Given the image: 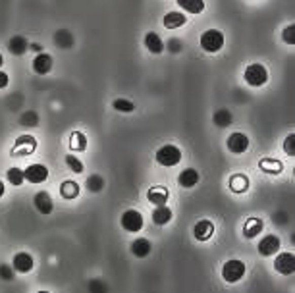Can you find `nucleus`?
Returning <instances> with one entry per match:
<instances>
[{
	"label": "nucleus",
	"instance_id": "obj_24",
	"mask_svg": "<svg viewBox=\"0 0 295 293\" xmlns=\"http://www.w3.org/2000/svg\"><path fill=\"white\" fill-rule=\"evenodd\" d=\"M230 189H232L234 193H245L249 189V177L243 176V174L232 176V179H230Z\"/></svg>",
	"mask_w": 295,
	"mask_h": 293
},
{
	"label": "nucleus",
	"instance_id": "obj_1",
	"mask_svg": "<svg viewBox=\"0 0 295 293\" xmlns=\"http://www.w3.org/2000/svg\"><path fill=\"white\" fill-rule=\"evenodd\" d=\"M181 151L176 145H162L156 151V162L164 168H174L181 162Z\"/></svg>",
	"mask_w": 295,
	"mask_h": 293
},
{
	"label": "nucleus",
	"instance_id": "obj_36",
	"mask_svg": "<svg viewBox=\"0 0 295 293\" xmlns=\"http://www.w3.org/2000/svg\"><path fill=\"white\" fill-rule=\"evenodd\" d=\"M8 83H10V78H8V74H4V71H2V69H0V89L8 87Z\"/></svg>",
	"mask_w": 295,
	"mask_h": 293
},
{
	"label": "nucleus",
	"instance_id": "obj_37",
	"mask_svg": "<svg viewBox=\"0 0 295 293\" xmlns=\"http://www.w3.org/2000/svg\"><path fill=\"white\" fill-rule=\"evenodd\" d=\"M0 276H2V278H6V280L12 278V272H10V268L6 266V264H2V266H0Z\"/></svg>",
	"mask_w": 295,
	"mask_h": 293
},
{
	"label": "nucleus",
	"instance_id": "obj_23",
	"mask_svg": "<svg viewBox=\"0 0 295 293\" xmlns=\"http://www.w3.org/2000/svg\"><path fill=\"white\" fill-rule=\"evenodd\" d=\"M60 195L68 199V201H72V199H77L79 197V186H77L74 179H66V181H62V186H60Z\"/></svg>",
	"mask_w": 295,
	"mask_h": 293
},
{
	"label": "nucleus",
	"instance_id": "obj_10",
	"mask_svg": "<svg viewBox=\"0 0 295 293\" xmlns=\"http://www.w3.org/2000/svg\"><path fill=\"white\" fill-rule=\"evenodd\" d=\"M35 149H37V141H35V137L21 135V137H18V141H16V146H14L12 155H16V157H23V155H31Z\"/></svg>",
	"mask_w": 295,
	"mask_h": 293
},
{
	"label": "nucleus",
	"instance_id": "obj_16",
	"mask_svg": "<svg viewBox=\"0 0 295 293\" xmlns=\"http://www.w3.org/2000/svg\"><path fill=\"white\" fill-rule=\"evenodd\" d=\"M199 172L195 170V168H187V170H183L180 176H178V184H180L183 189H191V187H195L199 184Z\"/></svg>",
	"mask_w": 295,
	"mask_h": 293
},
{
	"label": "nucleus",
	"instance_id": "obj_8",
	"mask_svg": "<svg viewBox=\"0 0 295 293\" xmlns=\"http://www.w3.org/2000/svg\"><path fill=\"white\" fill-rule=\"evenodd\" d=\"M274 270L282 276H289L295 272V254L293 253H280L274 261Z\"/></svg>",
	"mask_w": 295,
	"mask_h": 293
},
{
	"label": "nucleus",
	"instance_id": "obj_39",
	"mask_svg": "<svg viewBox=\"0 0 295 293\" xmlns=\"http://www.w3.org/2000/svg\"><path fill=\"white\" fill-rule=\"evenodd\" d=\"M4 193H6V189H4V184H2V181H0V199H2V197H4Z\"/></svg>",
	"mask_w": 295,
	"mask_h": 293
},
{
	"label": "nucleus",
	"instance_id": "obj_15",
	"mask_svg": "<svg viewBox=\"0 0 295 293\" xmlns=\"http://www.w3.org/2000/svg\"><path fill=\"white\" fill-rule=\"evenodd\" d=\"M33 205H35V208L41 214H50L52 208H54V203H52V199H50L47 191H39L35 199H33Z\"/></svg>",
	"mask_w": 295,
	"mask_h": 293
},
{
	"label": "nucleus",
	"instance_id": "obj_4",
	"mask_svg": "<svg viewBox=\"0 0 295 293\" xmlns=\"http://www.w3.org/2000/svg\"><path fill=\"white\" fill-rule=\"evenodd\" d=\"M245 263H241L238 259H232L228 263H224L222 266V278H224V282L228 283H236L239 280H243V276H245Z\"/></svg>",
	"mask_w": 295,
	"mask_h": 293
},
{
	"label": "nucleus",
	"instance_id": "obj_17",
	"mask_svg": "<svg viewBox=\"0 0 295 293\" xmlns=\"http://www.w3.org/2000/svg\"><path fill=\"white\" fill-rule=\"evenodd\" d=\"M164 27L166 29H178L181 25H185L187 23V18H185V14H181V12H168L166 16H164Z\"/></svg>",
	"mask_w": 295,
	"mask_h": 293
},
{
	"label": "nucleus",
	"instance_id": "obj_7",
	"mask_svg": "<svg viewBox=\"0 0 295 293\" xmlns=\"http://www.w3.org/2000/svg\"><path fill=\"white\" fill-rule=\"evenodd\" d=\"M23 177L29 184H43L48 177V168L45 164H29L27 170H23Z\"/></svg>",
	"mask_w": 295,
	"mask_h": 293
},
{
	"label": "nucleus",
	"instance_id": "obj_18",
	"mask_svg": "<svg viewBox=\"0 0 295 293\" xmlns=\"http://www.w3.org/2000/svg\"><path fill=\"white\" fill-rule=\"evenodd\" d=\"M8 49H10V52H12L14 56H23V54L27 52V49H29V43H27L25 37H21V35H14V37L10 39V43H8Z\"/></svg>",
	"mask_w": 295,
	"mask_h": 293
},
{
	"label": "nucleus",
	"instance_id": "obj_25",
	"mask_svg": "<svg viewBox=\"0 0 295 293\" xmlns=\"http://www.w3.org/2000/svg\"><path fill=\"white\" fill-rule=\"evenodd\" d=\"M178 6L187 14H201L205 10V0H178Z\"/></svg>",
	"mask_w": 295,
	"mask_h": 293
},
{
	"label": "nucleus",
	"instance_id": "obj_9",
	"mask_svg": "<svg viewBox=\"0 0 295 293\" xmlns=\"http://www.w3.org/2000/svg\"><path fill=\"white\" fill-rule=\"evenodd\" d=\"M280 237L274 234H268L265 235L260 241H258V253L263 254V257H272V254H276L280 251Z\"/></svg>",
	"mask_w": 295,
	"mask_h": 293
},
{
	"label": "nucleus",
	"instance_id": "obj_21",
	"mask_svg": "<svg viewBox=\"0 0 295 293\" xmlns=\"http://www.w3.org/2000/svg\"><path fill=\"white\" fill-rule=\"evenodd\" d=\"M263 220L260 218H249L247 222H245V226H243V235L245 237H249V239H253V237H257V235H260V232H263Z\"/></svg>",
	"mask_w": 295,
	"mask_h": 293
},
{
	"label": "nucleus",
	"instance_id": "obj_11",
	"mask_svg": "<svg viewBox=\"0 0 295 293\" xmlns=\"http://www.w3.org/2000/svg\"><path fill=\"white\" fill-rule=\"evenodd\" d=\"M12 266H14V270L19 274H27L33 270V257L25 251H21V253L14 254V261H12Z\"/></svg>",
	"mask_w": 295,
	"mask_h": 293
},
{
	"label": "nucleus",
	"instance_id": "obj_38",
	"mask_svg": "<svg viewBox=\"0 0 295 293\" xmlns=\"http://www.w3.org/2000/svg\"><path fill=\"white\" fill-rule=\"evenodd\" d=\"M168 49L174 50V52H178V50H180V41H178V39H174V41H172V43H168Z\"/></svg>",
	"mask_w": 295,
	"mask_h": 293
},
{
	"label": "nucleus",
	"instance_id": "obj_2",
	"mask_svg": "<svg viewBox=\"0 0 295 293\" xmlns=\"http://www.w3.org/2000/svg\"><path fill=\"white\" fill-rule=\"evenodd\" d=\"M243 79L251 87H263L268 81V71L263 64H249L247 68H245Z\"/></svg>",
	"mask_w": 295,
	"mask_h": 293
},
{
	"label": "nucleus",
	"instance_id": "obj_34",
	"mask_svg": "<svg viewBox=\"0 0 295 293\" xmlns=\"http://www.w3.org/2000/svg\"><path fill=\"white\" fill-rule=\"evenodd\" d=\"M282 39H284L286 45H295V25L293 23H291V25H287L286 29H284V33H282Z\"/></svg>",
	"mask_w": 295,
	"mask_h": 293
},
{
	"label": "nucleus",
	"instance_id": "obj_5",
	"mask_svg": "<svg viewBox=\"0 0 295 293\" xmlns=\"http://www.w3.org/2000/svg\"><path fill=\"white\" fill-rule=\"evenodd\" d=\"M120 224L124 228L125 232H129V234H137V232H141L143 230V214L139 212V210H134V208H129V210H125L122 218H120Z\"/></svg>",
	"mask_w": 295,
	"mask_h": 293
},
{
	"label": "nucleus",
	"instance_id": "obj_12",
	"mask_svg": "<svg viewBox=\"0 0 295 293\" xmlns=\"http://www.w3.org/2000/svg\"><path fill=\"white\" fill-rule=\"evenodd\" d=\"M214 234V224L210 220H199L193 228V235L197 241H209Z\"/></svg>",
	"mask_w": 295,
	"mask_h": 293
},
{
	"label": "nucleus",
	"instance_id": "obj_13",
	"mask_svg": "<svg viewBox=\"0 0 295 293\" xmlns=\"http://www.w3.org/2000/svg\"><path fill=\"white\" fill-rule=\"evenodd\" d=\"M147 199H149V203L156 206H162L168 203V199H170V191L166 189V187L162 186H154L149 189V193H147Z\"/></svg>",
	"mask_w": 295,
	"mask_h": 293
},
{
	"label": "nucleus",
	"instance_id": "obj_32",
	"mask_svg": "<svg viewBox=\"0 0 295 293\" xmlns=\"http://www.w3.org/2000/svg\"><path fill=\"white\" fill-rule=\"evenodd\" d=\"M66 162L72 172H76V174H81V172H83V162H81L77 157H74V155H68Z\"/></svg>",
	"mask_w": 295,
	"mask_h": 293
},
{
	"label": "nucleus",
	"instance_id": "obj_29",
	"mask_svg": "<svg viewBox=\"0 0 295 293\" xmlns=\"http://www.w3.org/2000/svg\"><path fill=\"white\" fill-rule=\"evenodd\" d=\"M70 146L74 149V151H85L87 149V137L81 133V131H76L72 139H70Z\"/></svg>",
	"mask_w": 295,
	"mask_h": 293
},
{
	"label": "nucleus",
	"instance_id": "obj_31",
	"mask_svg": "<svg viewBox=\"0 0 295 293\" xmlns=\"http://www.w3.org/2000/svg\"><path fill=\"white\" fill-rule=\"evenodd\" d=\"M87 187H89V191H93V193H99L103 187H105V179L101 176H91L87 179Z\"/></svg>",
	"mask_w": 295,
	"mask_h": 293
},
{
	"label": "nucleus",
	"instance_id": "obj_3",
	"mask_svg": "<svg viewBox=\"0 0 295 293\" xmlns=\"http://www.w3.org/2000/svg\"><path fill=\"white\" fill-rule=\"evenodd\" d=\"M224 47V33L218 29H207L201 35V49L205 52H218Z\"/></svg>",
	"mask_w": 295,
	"mask_h": 293
},
{
	"label": "nucleus",
	"instance_id": "obj_19",
	"mask_svg": "<svg viewBox=\"0 0 295 293\" xmlns=\"http://www.w3.org/2000/svg\"><path fill=\"white\" fill-rule=\"evenodd\" d=\"M152 245L149 239H145V237H139V239H135L134 243H132V254L137 257V259H145L147 254L151 253Z\"/></svg>",
	"mask_w": 295,
	"mask_h": 293
},
{
	"label": "nucleus",
	"instance_id": "obj_27",
	"mask_svg": "<svg viewBox=\"0 0 295 293\" xmlns=\"http://www.w3.org/2000/svg\"><path fill=\"white\" fill-rule=\"evenodd\" d=\"M260 168L268 172V174H276V172H282V162L280 160H274V158H265L260 160Z\"/></svg>",
	"mask_w": 295,
	"mask_h": 293
},
{
	"label": "nucleus",
	"instance_id": "obj_20",
	"mask_svg": "<svg viewBox=\"0 0 295 293\" xmlns=\"http://www.w3.org/2000/svg\"><path fill=\"white\" fill-rule=\"evenodd\" d=\"M145 47H147V50L152 52V54H160L162 50H164V43H162V39L156 35V33L149 31V33L145 35Z\"/></svg>",
	"mask_w": 295,
	"mask_h": 293
},
{
	"label": "nucleus",
	"instance_id": "obj_6",
	"mask_svg": "<svg viewBox=\"0 0 295 293\" xmlns=\"http://www.w3.org/2000/svg\"><path fill=\"white\" fill-rule=\"evenodd\" d=\"M226 145H228L230 153H234V155H243V153H247L249 151V137L245 135L243 131H236V133H232V135L228 137Z\"/></svg>",
	"mask_w": 295,
	"mask_h": 293
},
{
	"label": "nucleus",
	"instance_id": "obj_14",
	"mask_svg": "<svg viewBox=\"0 0 295 293\" xmlns=\"http://www.w3.org/2000/svg\"><path fill=\"white\" fill-rule=\"evenodd\" d=\"M33 69L39 76H47L48 71L52 69V56L47 54V52H39L35 60H33Z\"/></svg>",
	"mask_w": 295,
	"mask_h": 293
},
{
	"label": "nucleus",
	"instance_id": "obj_30",
	"mask_svg": "<svg viewBox=\"0 0 295 293\" xmlns=\"http://www.w3.org/2000/svg\"><path fill=\"white\" fill-rule=\"evenodd\" d=\"M114 110H118V112H134L135 104L132 100H127V98H116Z\"/></svg>",
	"mask_w": 295,
	"mask_h": 293
},
{
	"label": "nucleus",
	"instance_id": "obj_28",
	"mask_svg": "<svg viewBox=\"0 0 295 293\" xmlns=\"http://www.w3.org/2000/svg\"><path fill=\"white\" fill-rule=\"evenodd\" d=\"M6 177H8V181L14 187H19L23 181H25V177H23V170H19V168H10Z\"/></svg>",
	"mask_w": 295,
	"mask_h": 293
},
{
	"label": "nucleus",
	"instance_id": "obj_26",
	"mask_svg": "<svg viewBox=\"0 0 295 293\" xmlns=\"http://www.w3.org/2000/svg\"><path fill=\"white\" fill-rule=\"evenodd\" d=\"M232 112L226 110V108H220L218 112H214V116H212V122L216 124L218 127H228L232 124Z\"/></svg>",
	"mask_w": 295,
	"mask_h": 293
},
{
	"label": "nucleus",
	"instance_id": "obj_40",
	"mask_svg": "<svg viewBox=\"0 0 295 293\" xmlns=\"http://www.w3.org/2000/svg\"><path fill=\"white\" fill-rule=\"evenodd\" d=\"M2 64H4V58H2V54H0V66H2Z\"/></svg>",
	"mask_w": 295,
	"mask_h": 293
},
{
	"label": "nucleus",
	"instance_id": "obj_33",
	"mask_svg": "<svg viewBox=\"0 0 295 293\" xmlns=\"http://www.w3.org/2000/svg\"><path fill=\"white\" fill-rule=\"evenodd\" d=\"M284 151H286L287 157H295V133L293 131L286 137V141H284Z\"/></svg>",
	"mask_w": 295,
	"mask_h": 293
},
{
	"label": "nucleus",
	"instance_id": "obj_41",
	"mask_svg": "<svg viewBox=\"0 0 295 293\" xmlns=\"http://www.w3.org/2000/svg\"><path fill=\"white\" fill-rule=\"evenodd\" d=\"M37 293H50V291H45V289H43V291H37Z\"/></svg>",
	"mask_w": 295,
	"mask_h": 293
},
{
	"label": "nucleus",
	"instance_id": "obj_22",
	"mask_svg": "<svg viewBox=\"0 0 295 293\" xmlns=\"http://www.w3.org/2000/svg\"><path fill=\"white\" fill-rule=\"evenodd\" d=\"M170 220H172V210L166 205L154 208V212H152V222L156 226H166Z\"/></svg>",
	"mask_w": 295,
	"mask_h": 293
},
{
	"label": "nucleus",
	"instance_id": "obj_35",
	"mask_svg": "<svg viewBox=\"0 0 295 293\" xmlns=\"http://www.w3.org/2000/svg\"><path fill=\"white\" fill-rule=\"evenodd\" d=\"M21 126H37V122H39V118L35 112H25L23 116H21Z\"/></svg>",
	"mask_w": 295,
	"mask_h": 293
}]
</instances>
